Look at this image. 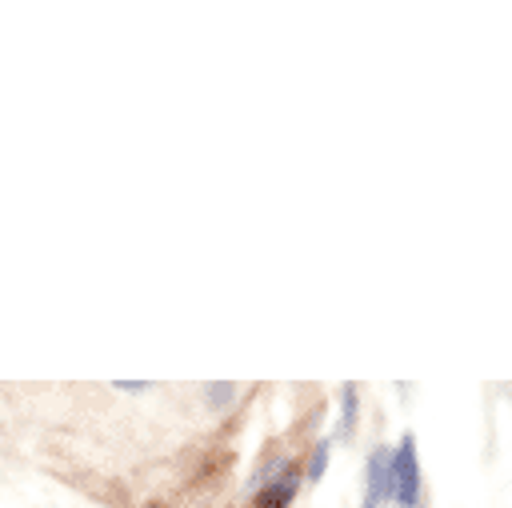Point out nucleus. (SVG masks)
Listing matches in <instances>:
<instances>
[{"instance_id": "1", "label": "nucleus", "mask_w": 512, "mask_h": 508, "mask_svg": "<svg viewBox=\"0 0 512 508\" xmlns=\"http://www.w3.org/2000/svg\"><path fill=\"white\" fill-rule=\"evenodd\" d=\"M392 504L400 508H420L424 500V472H420V452H416V436L404 432L396 444H392Z\"/></svg>"}, {"instance_id": "2", "label": "nucleus", "mask_w": 512, "mask_h": 508, "mask_svg": "<svg viewBox=\"0 0 512 508\" xmlns=\"http://www.w3.org/2000/svg\"><path fill=\"white\" fill-rule=\"evenodd\" d=\"M392 492H396V484H392V448L376 444L364 460V504L360 508H384V504H392Z\"/></svg>"}, {"instance_id": "3", "label": "nucleus", "mask_w": 512, "mask_h": 508, "mask_svg": "<svg viewBox=\"0 0 512 508\" xmlns=\"http://www.w3.org/2000/svg\"><path fill=\"white\" fill-rule=\"evenodd\" d=\"M300 480H304V472H296V464H292L288 472H280L276 480H268L252 492V508H288L300 492Z\"/></svg>"}, {"instance_id": "4", "label": "nucleus", "mask_w": 512, "mask_h": 508, "mask_svg": "<svg viewBox=\"0 0 512 508\" xmlns=\"http://www.w3.org/2000/svg\"><path fill=\"white\" fill-rule=\"evenodd\" d=\"M360 424V384H340V440H352Z\"/></svg>"}, {"instance_id": "5", "label": "nucleus", "mask_w": 512, "mask_h": 508, "mask_svg": "<svg viewBox=\"0 0 512 508\" xmlns=\"http://www.w3.org/2000/svg\"><path fill=\"white\" fill-rule=\"evenodd\" d=\"M328 460H332V436H320L316 448H312V456H308V464H304V480H312V484L324 480Z\"/></svg>"}, {"instance_id": "6", "label": "nucleus", "mask_w": 512, "mask_h": 508, "mask_svg": "<svg viewBox=\"0 0 512 508\" xmlns=\"http://www.w3.org/2000/svg\"><path fill=\"white\" fill-rule=\"evenodd\" d=\"M200 396H204V404H208V408H216V412H220V408H228V404L240 396V384H232V380H220V384H216V380H212V384H204V388H200Z\"/></svg>"}, {"instance_id": "7", "label": "nucleus", "mask_w": 512, "mask_h": 508, "mask_svg": "<svg viewBox=\"0 0 512 508\" xmlns=\"http://www.w3.org/2000/svg\"><path fill=\"white\" fill-rule=\"evenodd\" d=\"M116 392H148L152 384H140V380H120V384H112Z\"/></svg>"}]
</instances>
